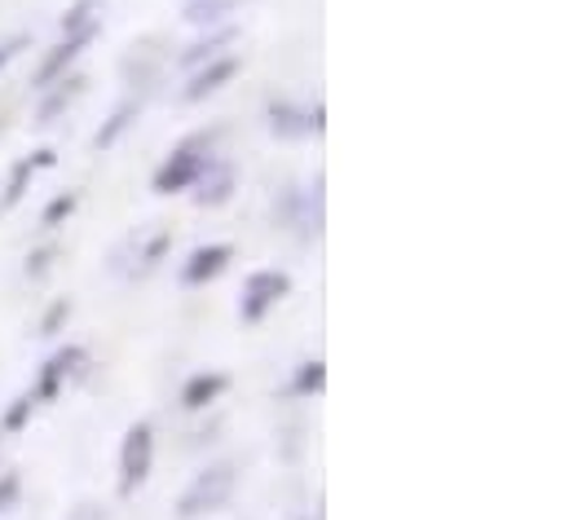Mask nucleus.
<instances>
[{"mask_svg": "<svg viewBox=\"0 0 569 520\" xmlns=\"http://www.w3.org/2000/svg\"><path fill=\"white\" fill-rule=\"evenodd\" d=\"M212 146H217V132H194V137H186V141L163 159V168L154 172V194H181V190H190V186L208 172V163L217 159Z\"/></svg>", "mask_w": 569, "mask_h": 520, "instance_id": "1", "label": "nucleus"}, {"mask_svg": "<svg viewBox=\"0 0 569 520\" xmlns=\"http://www.w3.org/2000/svg\"><path fill=\"white\" fill-rule=\"evenodd\" d=\"M230 494H234V468H230V463H212V468H203V472L181 490L177 517L181 520L212 517V512H221V508L230 503Z\"/></svg>", "mask_w": 569, "mask_h": 520, "instance_id": "2", "label": "nucleus"}, {"mask_svg": "<svg viewBox=\"0 0 569 520\" xmlns=\"http://www.w3.org/2000/svg\"><path fill=\"white\" fill-rule=\"evenodd\" d=\"M287 291H291V278H287L283 269H257V273H248L243 296H239V318L243 322H266V313L283 300Z\"/></svg>", "mask_w": 569, "mask_h": 520, "instance_id": "3", "label": "nucleus"}, {"mask_svg": "<svg viewBox=\"0 0 569 520\" xmlns=\"http://www.w3.org/2000/svg\"><path fill=\"white\" fill-rule=\"evenodd\" d=\"M150 463H154V432H150V423H133L124 432V446H120V494L124 499L142 490Z\"/></svg>", "mask_w": 569, "mask_h": 520, "instance_id": "4", "label": "nucleus"}, {"mask_svg": "<svg viewBox=\"0 0 569 520\" xmlns=\"http://www.w3.org/2000/svg\"><path fill=\"white\" fill-rule=\"evenodd\" d=\"M98 31H102V27H84V31L62 36V44H53V49H49V58L40 62V71H36V80H31V84L44 93V89H49V84H58L62 76H71L76 58H80V53L93 44V36H98Z\"/></svg>", "mask_w": 569, "mask_h": 520, "instance_id": "5", "label": "nucleus"}, {"mask_svg": "<svg viewBox=\"0 0 569 520\" xmlns=\"http://www.w3.org/2000/svg\"><path fill=\"white\" fill-rule=\"evenodd\" d=\"M84 362H89V353H84V349H76V344H71V349H58V353L44 362L40 384L31 389V397H36V401H53L67 380H76V376L84 371Z\"/></svg>", "mask_w": 569, "mask_h": 520, "instance_id": "6", "label": "nucleus"}, {"mask_svg": "<svg viewBox=\"0 0 569 520\" xmlns=\"http://www.w3.org/2000/svg\"><path fill=\"white\" fill-rule=\"evenodd\" d=\"M239 76V58H212V62H203L194 76H190V84H186V102H203V98H212V93H221L230 80Z\"/></svg>", "mask_w": 569, "mask_h": 520, "instance_id": "7", "label": "nucleus"}, {"mask_svg": "<svg viewBox=\"0 0 569 520\" xmlns=\"http://www.w3.org/2000/svg\"><path fill=\"white\" fill-rule=\"evenodd\" d=\"M230 257H234V248H230V243H208V248H194V252H190V260L181 264V282H186V287H203L208 278H217V273L230 264Z\"/></svg>", "mask_w": 569, "mask_h": 520, "instance_id": "8", "label": "nucleus"}, {"mask_svg": "<svg viewBox=\"0 0 569 520\" xmlns=\"http://www.w3.org/2000/svg\"><path fill=\"white\" fill-rule=\"evenodd\" d=\"M53 163H58V154H53V150H36L31 159H18V163H13V172H9V181H4L0 212L18 208V203H22V194H27V186H31V177H36L40 168H53Z\"/></svg>", "mask_w": 569, "mask_h": 520, "instance_id": "9", "label": "nucleus"}, {"mask_svg": "<svg viewBox=\"0 0 569 520\" xmlns=\"http://www.w3.org/2000/svg\"><path fill=\"white\" fill-rule=\"evenodd\" d=\"M80 93H84V76H76V71H71V76H62L58 84H49V89H44V102H40V111H36V124H40V129H49L62 111H71V107H76V98H80Z\"/></svg>", "mask_w": 569, "mask_h": 520, "instance_id": "10", "label": "nucleus"}, {"mask_svg": "<svg viewBox=\"0 0 569 520\" xmlns=\"http://www.w3.org/2000/svg\"><path fill=\"white\" fill-rule=\"evenodd\" d=\"M190 190H194V203H199V208H221V203L234 194V172H230L221 159H212L208 172H203Z\"/></svg>", "mask_w": 569, "mask_h": 520, "instance_id": "11", "label": "nucleus"}, {"mask_svg": "<svg viewBox=\"0 0 569 520\" xmlns=\"http://www.w3.org/2000/svg\"><path fill=\"white\" fill-rule=\"evenodd\" d=\"M270 129L279 137H305V132H322V107L313 111H300L291 102H274L270 107Z\"/></svg>", "mask_w": 569, "mask_h": 520, "instance_id": "12", "label": "nucleus"}, {"mask_svg": "<svg viewBox=\"0 0 569 520\" xmlns=\"http://www.w3.org/2000/svg\"><path fill=\"white\" fill-rule=\"evenodd\" d=\"M226 389H230V380H226L221 371L190 376V380H186V389H181V406H186V410H203V406H212Z\"/></svg>", "mask_w": 569, "mask_h": 520, "instance_id": "13", "label": "nucleus"}, {"mask_svg": "<svg viewBox=\"0 0 569 520\" xmlns=\"http://www.w3.org/2000/svg\"><path fill=\"white\" fill-rule=\"evenodd\" d=\"M296 212H291V226L309 239V234H318V226H322V177L313 181V186H305V190H296Z\"/></svg>", "mask_w": 569, "mask_h": 520, "instance_id": "14", "label": "nucleus"}, {"mask_svg": "<svg viewBox=\"0 0 569 520\" xmlns=\"http://www.w3.org/2000/svg\"><path fill=\"white\" fill-rule=\"evenodd\" d=\"M239 9V0H186V9H181V18L190 22V27H221L230 13Z\"/></svg>", "mask_w": 569, "mask_h": 520, "instance_id": "15", "label": "nucleus"}, {"mask_svg": "<svg viewBox=\"0 0 569 520\" xmlns=\"http://www.w3.org/2000/svg\"><path fill=\"white\" fill-rule=\"evenodd\" d=\"M226 44H234V27H212L208 40H199V44H190V49L181 53V67H203V62L221 58Z\"/></svg>", "mask_w": 569, "mask_h": 520, "instance_id": "16", "label": "nucleus"}, {"mask_svg": "<svg viewBox=\"0 0 569 520\" xmlns=\"http://www.w3.org/2000/svg\"><path fill=\"white\" fill-rule=\"evenodd\" d=\"M102 4H107V0H76V4L62 13V36L84 31V27H102Z\"/></svg>", "mask_w": 569, "mask_h": 520, "instance_id": "17", "label": "nucleus"}, {"mask_svg": "<svg viewBox=\"0 0 569 520\" xmlns=\"http://www.w3.org/2000/svg\"><path fill=\"white\" fill-rule=\"evenodd\" d=\"M138 111H142L138 102H124V107H120V111L111 116V124H107V129L98 132V137H93V146H98V150H107V146H116V141H120V132L129 129L133 120H138Z\"/></svg>", "mask_w": 569, "mask_h": 520, "instance_id": "18", "label": "nucleus"}, {"mask_svg": "<svg viewBox=\"0 0 569 520\" xmlns=\"http://www.w3.org/2000/svg\"><path fill=\"white\" fill-rule=\"evenodd\" d=\"M76 203H80V199H76V190L58 194V199H53V203L44 208V217H40V221H44V230H58V226H62V221H67V217L76 212Z\"/></svg>", "mask_w": 569, "mask_h": 520, "instance_id": "19", "label": "nucleus"}, {"mask_svg": "<svg viewBox=\"0 0 569 520\" xmlns=\"http://www.w3.org/2000/svg\"><path fill=\"white\" fill-rule=\"evenodd\" d=\"M31 410H36V397H31V392H22V397H13V406H9V414H4V432H18V428H27V419H31Z\"/></svg>", "mask_w": 569, "mask_h": 520, "instance_id": "20", "label": "nucleus"}, {"mask_svg": "<svg viewBox=\"0 0 569 520\" xmlns=\"http://www.w3.org/2000/svg\"><path fill=\"white\" fill-rule=\"evenodd\" d=\"M322 380H327V367L322 362H305L300 376H296V392H322Z\"/></svg>", "mask_w": 569, "mask_h": 520, "instance_id": "21", "label": "nucleus"}, {"mask_svg": "<svg viewBox=\"0 0 569 520\" xmlns=\"http://www.w3.org/2000/svg\"><path fill=\"white\" fill-rule=\"evenodd\" d=\"M22 494V477L18 472H0V512H9Z\"/></svg>", "mask_w": 569, "mask_h": 520, "instance_id": "22", "label": "nucleus"}, {"mask_svg": "<svg viewBox=\"0 0 569 520\" xmlns=\"http://www.w3.org/2000/svg\"><path fill=\"white\" fill-rule=\"evenodd\" d=\"M27 44H31V36H22V31H18V36H9V40H0V71H4V67H9Z\"/></svg>", "mask_w": 569, "mask_h": 520, "instance_id": "23", "label": "nucleus"}, {"mask_svg": "<svg viewBox=\"0 0 569 520\" xmlns=\"http://www.w3.org/2000/svg\"><path fill=\"white\" fill-rule=\"evenodd\" d=\"M71 313V304L67 300H58L53 309H49V318H44V327H40V336H58V327H62V318Z\"/></svg>", "mask_w": 569, "mask_h": 520, "instance_id": "24", "label": "nucleus"}, {"mask_svg": "<svg viewBox=\"0 0 569 520\" xmlns=\"http://www.w3.org/2000/svg\"><path fill=\"white\" fill-rule=\"evenodd\" d=\"M49 260H53V248L31 252V260H27V273H31V278H44V273H49Z\"/></svg>", "mask_w": 569, "mask_h": 520, "instance_id": "25", "label": "nucleus"}, {"mask_svg": "<svg viewBox=\"0 0 569 520\" xmlns=\"http://www.w3.org/2000/svg\"><path fill=\"white\" fill-rule=\"evenodd\" d=\"M67 520H107V512H102L98 503H80V508H76Z\"/></svg>", "mask_w": 569, "mask_h": 520, "instance_id": "26", "label": "nucleus"}]
</instances>
